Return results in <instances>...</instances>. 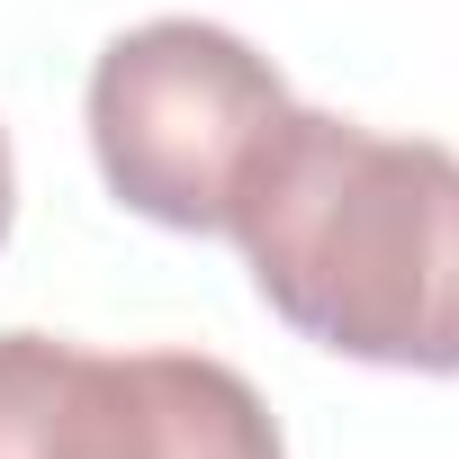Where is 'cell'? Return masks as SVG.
Here are the masks:
<instances>
[{
    "label": "cell",
    "instance_id": "2",
    "mask_svg": "<svg viewBox=\"0 0 459 459\" xmlns=\"http://www.w3.org/2000/svg\"><path fill=\"white\" fill-rule=\"evenodd\" d=\"M289 82L216 19H144L91 64V153L117 207L171 235H225L244 180L289 126Z\"/></svg>",
    "mask_w": 459,
    "mask_h": 459
},
{
    "label": "cell",
    "instance_id": "1",
    "mask_svg": "<svg viewBox=\"0 0 459 459\" xmlns=\"http://www.w3.org/2000/svg\"><path fill=\"white\" fill-rule=\"evenodd\" d=\"M225 235L262 307L333 360L459 378V153L289 108Z\"/></svg>",
    "mask_w": 459,
    "mask_h": 459
},
{
    "label": "cell",
    "instance_id": "4",
    "mask_svg": "<svg viewBox=\"0 0 459 459\" xmlns=\"http://www.w3.org/2000/svg\"><path fill=\"white\" fill-rule=\"evenodd\" d=\"M10 216H19V171H10V135H0V244H10Z\"/></svg>",
    "mask_w": 459,
    "mask_h": 459
},
{
    "label": "cell",
    "instance_id": "3",
    "mask_svg": "<svg viewBox=\"0 0 459 459\" xmlns=\"http://www.w3.org/2000/svg\"><path fill=\"white\" fill-rule=\"evenodd\" d=\"M37 459H289L280 414L207 351H55Z\"/></svg>",
    "mask_w": 459,
    "mask_h": 459
}]
</instances>
